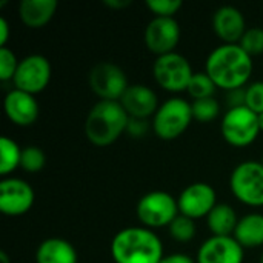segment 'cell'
Segmentation results:
<instances>
[{"mask_svg":"<svg viewBox=\"0 0 263 263\" xmlns=\"http://www.w3.org/2000/svg\"><path fill=\"white\" fill-rule=\"evenodd\" d=\"M260 263H263V254H262V259H260Z\"/></svg>","mask_w":263,"mask_h":263,"instance_id":"obj_38","label":"cell"},{"mask_svg":"<svg viewBox=\"0 0 263 263\" xmlns=\"http://www.w3.org/2000/svg\"><path fill=\"white\" fill-rule=\"evenodd\" d=\"M37 263H77V251L65 239L49 237L43 240L35 251Z\"/></svg>","mask_w":263,"mask_h":263,"instance_id":"obj_19","label":"cell"},{"mask_svg":"<svg viewBox=\"0 0 263 263\" xmlns=\"http://www.w3.org/2000/svg\"><path fill=\"white\" fill-rule=\"evenodd\" d=\"M223 139L233 146H248L259 136V117L250 108H233L223 114L220 123Z\"/></svg>","mask_w":263,"mask_h":263,"instance_id":"obj_7","label":"cell"},{"mask_svg":"<svg viewBox=\"0 0 263 263\" xmlns=\"http://www.w3.org/2000/svg\"><path fill=\"white\" fill-rule=\"evenodd\" d=\"M191 109H193V119L199 122H211L220 114V105L214 97L194 100L191 103Z\"/></svg>","mask_w":263,"mask_h":263,"instance_id":"obj_25","label":"cell"},{"mask_svg":"<svg viewBox=\"0 0 263 263\" xmlns=\"http://www.w3.org/2000/svg\"><path fill=\"white\" fill-rule=\"evenodd\" d=\"M262 163H263V157H262Z\"/></svg>","mask_w":263,"mask_h":263,"instance_id":"obj_39","label":"cell"},{"mask_svg":"<svg viewBox=\"0 0 263 263\" xmlns=\"http://www.w3.org/2000/svg\"><path fill=\"white\" fill-rule=\"evenodd\" d=\"M129 116L120 102L99 100L86 116L85 134L96 146H108L114 143L128 126Z\"/></svg>","mask_w":263,"mask_h":263,"instance_id":"obj_3","label":"cell"},{"mask_svg":"<svg viewBox=\"0 0 263 263\" xmlns=\"http://www.w3.org/2000/svg\"><path fill=\"white\" fill-rule=\"evenodd\" d=\"M216 88H217L216 83L211 80V77L206 72H194L186 91L194 100H200V99L213 97Z\"/></svg>","mask_w":263,"mask_h":263,"instance_id":"obj_23","label":"cell"},{"mask_svg":"<svg viewBox=\"0 0 263 263\" xmlns=\"http://www.w3.org/2000/svg\"><path fill=\"white\" fill-rule=\"evenodd\" d=\"M230 186L237 200L250 206H263V163L247 160L239 163L231 176Z\"/></svg>","mask_w":263,"mask_h":263,"instance_id":"obj_5","label":"cell"},{"mask_svg":"<svg viewBox=\"0 0 263 263\" xmlns=\"http://www.w3.org/2000/svg\"><path fill=\"white\" fill-rule=\"evenodd\" d=\"M136 213L145 228H162L170 227L179 216V205L170 193L151 191L140 197Z\"/></svg>","mask_w":263,"mask_h":263,"instance_id":"obj_6","label":"cell"},{"mask_svg":"<svg viewBox=\"0 0 263 263\" xmlns=\"http://www.w3.org/2000/svg\"><path fill=\"white\" fill-rule=\"evenodd\" d=\"M257 117H259V128H260V131H263V112L259 114Z\"/></svg>","mask_w":263,"mask_h":263,"instance_id":"obj_37","label":"cell"},{"mask_svg":"<svg viewBox=\"0 0 263 263\" xmlns=\"http://www.w3.org/2000/svg\"><path fill=\"white\" fill-rule=\"evenodd\" d=\"M57 6L55 0H22L18 3V17L28 28H43L54 17Z\"/></svg>","mask_w":263,"mask_h":263,"instance_id":"obj_18","label":"cell"},{"mask_svg":"<svg viewBox=\"0 0 263 263\" xmlns=\"http://www.w3.org/2000/svg\"><path fill=\"white\" fill-rule=\"evenodd\" d=\"M156 82L170 92L185 91L193 77V68L186 57L179 52L159 55L153 65Z\"/></svg>","mask_w":263,"mask_h":263,"instance_id":"obj_8","label":"cell"},{"mask_svg":"<svg viewBox=\"0 0 263 263\" xmlns=\"http://www.w3.org/2000/svg\"><path fill=\"white\" fill-rule=\"evenodd\" d=\"M239 223L234 208L228 203H217L206 216V225L213 236H233Z\"/></svg>","mask_w":263,"mask_h":263,"instance_id":"obj_21","label":"cell"},{"mask_svg":"<svg viewBox=\"0 0 263 263\" xmlns=\"http://www.w3.org/2000/svg\"><path fill=\"white\" fill-rule=\"evenodd\" d=\"M205 72L217 88L228 91L243 88L253 72V60L239 43H223L214 48L205 63Z\"/></svg>","mask_w":263,"mask_h":263,"instance_id":"obj_1","label":"cell"},{"mask_svg":"<svg viewBox=\"0 0 263 263\" xmlns=\"http://www.w3.org/2000/svg\"><path fill=\"white\" fill-rule=\"evenodd\" d=\"M8 119L18 126H29L39 117V103L32 94L20 89H11L3 102Z\"/></svg>","mask_w":263,"mask_h":263,"instance_id":"obj_16","label":"cell"},{"mask_svg":"<svg viewBox=\"0 0 263 263\" xmlns=\"http://www.w3.org/2000/svg\"><path fill=\"white\" fill-rule=\"evenodd\" d=\"M240 48L248 55H259L263 54V29L259 26L248 28L243 34V37L239 42Z\"/></svg>","mask_w":263,"mask_h":263,"instance_id":"obj_27","label":"cell"},{"mask_svg":"<svg viewBox=\"0 0 263 263\" xmlns=\"http://www.w3.org/2000/svg\"><path fill=\"white\" fill-rule=\"evenodd\" d=\"M247 108L257 116L263 112V82H254L247 86Z\"/></svg>","mask_w":263,"mask_h":263,"instance_id":"obj_30","label":"cell"},{"mask_svg":"<svg viewBox=\"0 0 263 263\" xmlns=\"http://www.w3.org/2000/svg\"><path fill=\"white\" fill-rule=\"evenodd\" d=\"M213 28L223 43H239L247 31L243 14L231 5L220 6L213 15Z\"/></svg>","mask_w":263,"mask_h":263,"instance_id":"obj_17","label":"cell"},{"mask_svg":"<svg viewBox=\"0 0 263 263\" xmlns=\"http://www.w3.org/2000/svg\"><path fill=\"white\" fill-rule=\"evenodd\" d=\"M243 251L233 236H211L200 245L197 263H243Z\"/></svg>","mask_w":263,"mask_h":263,"instance_id":"obj_14","label":"cell"},{"mask_svg":"<svg viewBox=\"0 0 263 263\" xmlns=\"http://www.w3.org/2000/svg\"><path fill=\"white\" fill-rule=\"evenodd\" d=\"M146 48L159 55L174 52L180 40V26L174 17H154L145 28Z\"/></svg>","mask_w":263,"mask_h":263,"instance_id":"obj_12","label":"cell"},{"mask_svg":"<svg viewBox=\"0 0 263 263\" xmlns=\"http://www.w3.org/2000/svg\"><path fill=\"white\" fill-rule=\"evenodd\" d=\"M46 163V156L42 151V148L29 145L22 149V159H20V168L28 173H39L43 170Z\"/></svg>","mask_w":263,"mask_h":263,"instance_id":"obj_26","label":"cell"},{"mask_svg":"<svg viewBox=\"0 0 263 263\" xmlns=\"http://www.w3.org/2000/svg\"><path fill=\"white\" fill-rule=\"evenodd\" d=\"M168 230H170V236L174 240L186 243V242L193 240L196 236V222H194V219H190L183 214H179L171 222Z\"/></svg>","mask_w":263,"mask_h":263,"instance_id":"obj_24","label":"cell"},{"mask_svg":"<svg viewBox=\"0 0 263 263\" xmlns=\"http://www.w3.org/2000/svg\"><path fill=\"white\" fill-rule=\"evenodd\" d=\"M179 214H183L190 219L206 217L216 203V191L210 183L196 182L188 185L177 199Z\"/></svg>","mask_w":263,"mask_h":263,"instance_id":"obj_13","label":"cell"},{"mask_svg":"<svg viewBox=\"0 0 263 263\" xmlns=\"http://www.w3.org/2000/svg\"><path fill=\"white\" fill-rule=\"evenodd\" d=\"M20 159H22L20 146L12 139L3 136L0 139V174L8 176L15 168H18Z\"/></svg>","mask_w":263,"mask_h":263,"instance_id":"obj_22","label":"cell"},{"mask_svg":"<svg viewBox=\"0 0 263 263\" xmlns=\"http://www.w3.org/2000/svg\"><path fill=\"white\" fill-rule=\"evenodd\" d=\"M51 80V63L42 54L26 55L18 62L15 76L12 79L14 88L28 94L42 92Z\"/></svg>","mask_w":263,"mask_h":263,"instance_id":"obj_9","label":"cell"},{"mask_svg":"<svg viewBox=\"0 0 263 263\" xmlns=\"http://www.w3.org/2000/svg\"><path fill=\"white\" fill-rule=\"evenodd\" d=\"M105 5L112 8V9H120V8H126L131 5V0H105Z\"/></svg>","mask_w":263,"mask_h":263,"instance_id":"obj_35","label":"cell"},{"mask_svg":"<svg viewBox=\"0 0 263 263\" xmlns=\"http://www.w3.org/2000/svg\"><path fill=\"white\" fill-rule=\"evenodd\" d=\"M227 103H228V109L247 106V89L239 88V89L228 91L227 92Z\"/></svg>","mask_w":263,"mask_h":263,"instance_id":"obj_32","label":"cell"},{"mask_svg":"<svg viewBox=\"0 0 263 263\" xmlns=\"http://www.w3.org/2000/svg\"><path fill=\"white\" fill-rule=\"evenodd\" d=\"M17 66H18V60H17L15 54L8 46L0 48V80L12 82Z\"/></svg>","mask_w":263,"mask_h":263,"instance_id":"obj_28","label":"cell"},{"mask_svg":"<svg viewBox=\"0 0 263 263\" xmlns=\"http://www.w3.org/2000/svg\"><path fill=\"white\" fill-rule=\"evenodd\" d=\"M233 237L245 250H253L263 245V214L251 213L239 219Z\"/></svg>","mask_w":263,"mask_h":263,"instance_id":"obj_20","label":"cell"},{"mask_svg":"<svg viewBox=\"0 0 263 263\" xmlns=\"http://www.w3.org/2000/svg\"><path fill=\"white\" fill-rule=\"evenodd\" d=\"M129 117L148 119L159 109L157 94L146 85H129L122 99L119 100Z\"/></svg>","mask_w":263,"mask_h":263,"instance_id":"obj_15","label":"cell"},{"mask_svg":"<svg viewBox=\"0 0 263 263\" xmlns=\"http://www.w3.org/2000/svg\"><path fill=\"white\" fill-rule=\"evenodd\" d=\"M8 37H9V23L6 18L0 17V48L6 46Z\"/></svg>","mask_w":263,"mask_h":263,"instance_id":"obj_34","label":"cell"},{"mask_svg":"<svg viewBox=\"0 0 263 263\" xmlns=\"http://www.w3.org/2000/svg\"><path fill=\"white\" fill-rule=\"evenodd\" d=\"M111 256L116 263H160L165 257L162 240L145 227L120 230L111 240Z\"/></svg>","mask_w":263,"mask_h":263,"instance_id":"obj_2","label":"cell"},{"mask_svg":"<svg viewBox=\"0 0 263 263\" xmlns=\"http://www.w3.org/2000/svg\"><path fill=\"white\" fill-rule=\"evenodd\" d=\"M193 120L191 103L180 97L165 100L153 119V131L162 140H174L182 136Z\"/></svg>","mask_w":263,"mask_h":263,"instance_id":"obj_4","label":"cell"},{"mask_svg":"<svg viewBox=\"0 0 263 263\" xmlns=\"http://www.w3.org/2000/svg\"><path fill=\"white\" fill-rule=\"evenodd\" d=\"M182 5V0H146V6L156 17H174Z\"/></svg>","mask_w":263,"mask_h":263,"instance_id":"obj_29","label":"cell"},{"mask_svg":"<svg viewBox=\"0 0 263 263\" xmlns=\"http://www.w3.org/2000/svg\"><path fill=\"white\" fill-rule=\"evenodd\" d=\"M34 190L18 177H8L0 182V211L5 216H22L34 205Z\"/></svg>","mask_w":263,"mask_h":263,"instance_id":"obj_11","label":"cell"},{"mask_svg":"<svg viewBox=\"0 0 263 263\" xmlns=\"http://www.w3.org/2000/svg\"><path fill=\"white\" fill-rule=\"evenodd\" d=\"M89 86L102 100L119 102L129 85L120 66L112 62H100L89 72Z\"/></svg>","mask_w":263,"mask_h":263,"instance_id":"obj_10","label":"cell"},{"mask_svg":"<svg viewBox=\"0 0 263 263\" xmlns=\"http://www.w3.org/2000/svg\"><path fill=\"white\" fill-rule=\"evenodd\" d=\"M160 263H196L190 256L186 254H180V253H176V254H170V256H165Z\"/></svg>","mask_w":263,"mask_h":263,"instance_id":"obj_33","label":"cell"},{"mask_svg":"<svg viewBox=\"0 0 263 263\" xmlns=\"http://www.w3.org/2000/svg\"><path fill=\"white\" fill-rule=\"evenodd\" d=\"M149 131V122L148 119H136V117H129L128 120V126H126V133L131 137L136 139H142L148 134Z\"/></svg>","mask_w":263,"mask_h":263,"instance_id":"obj_31","label":"cell"},{"mask_svg":"<svg viewBox=\"0 0 263 263\" xmlns=\"http://www.w3.org/2000/svg\"><path fill=\"white\" fill-rule=\"evenodd\" d=\"M0 263H11L9 257H8V254H6L5 251H0Z\"/></svg>","mask_w":263,"mask_h":263,"instance_id":"obj_36","label":"cell"}]
</instances>
